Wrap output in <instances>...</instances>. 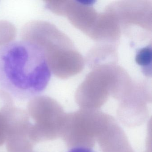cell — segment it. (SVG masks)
<instances>
[{
  "label": "cell",
  "instance_id": "obj_2",
  "mask_svg": "<svg viewBox=\"0 0 152 152\" xmlns=\"http://www.w3.org/2000/svg\"><path fill=\"white\" fill-rule=\"evenodd\" d=\"M114 117L97 110L81 109L66 114L62 138L69 148H91Z\"/></svg>",
  "mask_w": 152,
  "mask_h": 152
},
{
  "label": "cell",
  "instance_id": "obj_3",
  "mask_svg": "<svg viewBox=\"0 0 152 152\" xmlns=\"http://www.w3.org/2000/svg\"><path fill=\"white\" fill-rule=\"evenodd\" d=\"M27 113L34 121L30 128V139L34 144L61 137L66 113L61 105L47 96L31 99Z\"/></svg>",
  "mask_w": 152,
  "mask_h": 152
},
{
  "label": "cell",
  "instance_id": "obj_4",
  "mask_svg": "<svg viewBox=\"0 0 152 152\" xmlns=\"http://www.w3.org/2000/svg\"><path fill=\"white\" fill-rule=\"evenodd\" d=\"M7 152H32L34 144L29 136L31 123L27 112L14 106L7 112Z\"/></svg>",
  "mask_w": 152,
  "mask_h": 152
},
{
  "label": "cell",
  "instance_id": "obj_10",
  "mask_svg": "<svg viewBox=\"0 0 152 152\" xmlns=\"http://www.w3.org/2000/svg\"></svg>",
  "mask_w": 152,
  "mask_h": 152
},
{
  "label": "cell",
  "instance_id": "obj_9",
  "mask_svg": "<svg viewBox=\"0 0 152 152\" xmlns=\"http://www.w3.org/2000/svg\"><path fill=\"white\" fill-rule=\"evenodd\" d=\"M68 152H95L91 148H72Z\"/></svg>",
  "mask_w": 152,
  "mask_h": 152
},
{
  "label": "cell",
  "instance_id": "obj_6",
  "mask_svg": "<svg viewBox=\"0 0 152 152\" xmlns=\"http://www.w3.org/2000/svg\"><path fill=\"white\" fill-rule=\"evenodd\" d=\"M7 111H0V146L6 142L7 140L8 129Z\"/></svg>",
  "mask_w": 152,
  "mask_h": 152
},
{
  "label": "cell",
  "instance_id": "obj_5",
  "mask_svg": "<svg viewBox=\"0 0 152 152\" xmlns=\"http://www.w3.org/2000/svg\"><path fill=\"white\" fill-rule=\"evenodd\" d=\"M102 152H134L126 134L114 119L97 139Z\"/></svg>",
  "mask_w": 152,
  "mask_h": 152
},
{
  "label": "cell",
  "instance_id": "obj_1",
  "mask_svg": "<svg viewBox=\"0 0 152 152\" xmlns=\"http://www.w3.org/2000/svg\"><path fill=\"white\" fill-rule=\"evenodd\" d=\"M50 70L44 53L26 41L0 48V87L20 100L37 96L46 89Z\"/></svg>",
  "mask_w": 152,
  "mask_h": 152
},
{
  "label": "cell",
  "instance_id": "obj_7",
  "mask_svg": "<svg viewBox=\"0 0 152 152\" xmlns=\"http://www.w3.org/2000/svg\"><path fill=\"white\" fill-rule=\"evenodd\" d=\"M151 48H145L141 50L138 53L136 61L140 65L147 66L151 64Z\"/></svg>",
  "mask_w": 152,
  "mask_h": 152
},
{
  "label": "cell",
  "instance_id": "obj_8",
  "mask_svg": "<svg viewBox=\"0 0 152 152\" xmlns=\"http://www.w3.org/2000/svg\"><path fill=\"white\" fill-rule=\"evenodd\" d=\"M14 106L10 94L3 90H0V111H5Z\"/></svg>",
  "mask_w": 152,
  "mask_h": 152
}]
</instances>
